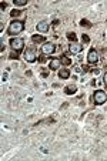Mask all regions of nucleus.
I'll return each mask as SVG.
<instances>
[{
    "label": "nucleus",
    "instance_id": "f257e3e1",
    "mask_svg": "<svg viewBox=\"0 0 107 161\" xmlns=\"http://www.w3.org/2000/svg\"><path fill=\"white\" fill-rule=\"evenodd\" d=\"M24 29V24L23 21L20 20H13L10 24H9V29H7V33L10 34V36H16V34L22 33Z\"/></svg>",
    "mask_w": 107,
    "mask_h": 161
},
{
    "label": "nucleus",
    "instance_id": "f03ea898",
    "mask_svg": "<svg viewBox=\"0 0 107 161\" xmlns=\"http://www.w3.org/2000/svg\"><path fill=\"white\" fill-rule=\"evenodd\" d=\"M93 101L97 104V106H101L107 101V93H104L103 90H97L94 91L93 94Z\"/></svg>",
    "mask_w": 107,
    "mask_h": 161
},
{
    "label": "nucleus",
    "instance_id": "7ed1b4c3",
    "mask_svg": "<svg viewBox=\"0 0 107 161\" xmlns=\"http://www.w3.org/2000/svg\"><path fill=\"white\" fill-rule=\"evenodd\" d=\"M10 47L14 51H20L24 47V40L20 37H13V39H10Z\"/></svg>",
    "mask_w": 107,
    "mask_h": 161
},
{
    "label": "nucleus",
    "instance_id": "20e7f679",
    "mask_svg": "<svg viewBox=\"0 0 107 161\" xmlns=\"http://www.w3.org/2000/svg\"><path fill=\"white\" fill-rule=\"evenodd\" d=\"M54 51H56V44L51 43V41H47V43H44L43 47H41V53L46 54V56H50V54H53Z\"/></svg>",
    "mask_w": 107,
    "mask_h": 161
},
{
    "label": "nucleus",
    "instance_id": "39448f33",
    "mask_svg": "<svg viewBox=\"0 0 107 161\" xmlns=\"http://www.w3.org/2000/svg\"><path fill=\"white\" fill-rule=\"evenodd\" d=\"M87 61L90 64H96L97 61H99V53H97L94 49H91V50L89 51V54H87Z\"/></svg>",
    "mask_w": 107,
    "mask_h": 161
},
{
    "label": "nucleus",
    "instance_id": "423d86ee",
    "mask_svg": "<svg viewBox=\"0 0 107 161\" xmlns=\"http://www.w3.org/2000/svg\"><path fill=\"white\" fill-rule=\"evenodd\" d=\"M24 60H26L27 63H34V61H36V54H34V50L27 49L26 53H24Z\"/></svg>",
    "mask_w": 107,
    "mask_h": 161
},
{
    "label": "nucleus",
    "instance_id": "0eeeda50",
    "mask_svg": "<svg viewBox=\"0 0 107 161\" xmlns=\"http://www.w3.org/2000/svg\"><path fill=\"white\" fill-rule=\"evenodd\" d=\"M81 49H83V47H81V44H79L77 41H71L70 46H69V51H70V53H73V54H79L81 51Z\"/></svg>",
    "mask_w": 107,
    "mask_h": 161
},
{
    "label": "nucleus",
    "instance_id": "6e6552de",
    "mask_svg": "<svg viewBox=\"0 0 107 161\" xmlns=\"http://www.w3.org/2000/svg\"><path fill=\"white\" fill-rule=\"evenodd\" d=\"M60 66H61V60H60V59L53 57V59L50 60L49 69H50V71H51V70H59V69H60Z\"/></svg>",
    "mask_w": 107,
    "mask_h": 161
},
{
    "label": "nucleus",
    "instance_id": "1a4fd4ad",
    "mask_svg": "<svg viewBox=\"0 0 107 161\" xmlns=\"http://www.w3.org/2000/svg\"><path fill=\"white\" fill-rule=\"evenodd\" d=\"M36 29H37V31L39 33H46L47 30H49V23L47 21H39V24L36 26Z\"/></svg>",
    "mask_w": 107,
    "mask_h": 161
},
{
    "label": "nucleus",
    "instance_id": "9d476101",
    "mask_svg": "<svg viewBox=\"0 0 107 161\" xmlns=\"http://www.w3.org/2000/svg\"><path fill=\"white\" fill-rule=\"evenodd\" d=\"M70 77V70H67V69H63V70H59V78L61 80H66V78Z\"/></svg>",
    "mask_w": 107,
    "mask_h": 161
},
{
    "label": "nucleus",
    "instance_id": "9b49d317",
    "mask_svg": "<svg viewBox=\"0 0 107 161\" xmlns=\"http://www.w3.org/2000/svg\"><path fill=\"white\" fill-rule=\"evenodd\" d=\"M77 91V87L74 86V84H69L66 88H64V93L69 94V96H71V94H74Z\"/></svg>",
    "mask_w": 107,
    "mask_h": 161
},
{
    "label": "nucleus",
    "instance_id": "f8f14e48",
    "mask_svg": "<svg viewBox=\"0 0 107 161\" xmlns=\"http://www.w3.org/2000/svg\"><path fill=\"white\" fill-rule=\"evenodd\" d=\"M32 41L36 44L39 43H43L44 41V36H39V34H34V36H32Z\"/></svg>",
    "mask_w": 107,
    "mask_h": 161
},
{
    "label": "nucleus",
    "instance_id": "ddd939ff",
    "mask_svg": "<svg viewBox=\"0 0 107 161\" xmlns=\"http://www.w3.org/2000/svg\"><path fill=\"white\" fill-rule=\"evenodd\" d=\"M66 36H67V39L70 40V43H71V41H76V39H77V37H76V33H74V31H69Z\"/></svg>",
    "mask_w": 107,
    "mask_h": 161
},
{
    "label": "nucleus",
    "instance_id": "4468645a",
    "mask_svg": "<svg viewBox=\"0 0 107 161\" xmlns=\"http://www.w3.org/2000/svg\"><path fill=\"white\" fill-rule=\"evenodd\" d=\"M61 64H64V66H70L71 60L67 57V56H63V57H61Z\"/></svg>",
    "mask_w": 107,
    "mask_h": 161
},
{
    "label": "nucleus",
    "instance_id": "2eb2a0df",
    "mask_svg": "<svg viewBox=\"0 0 107 161\" xmlns=\"http://www.w3.org/2000/svg\"><path fill=\"white\" fill-rule=\"evenodd\" d=\"M16 6H26L27 4V0H14L13 2Z\"/></svg>",
    "mask_w": 107,
    "mask_h": 161
},
{
    "label": "nucleus",
    "instance_id": "dca6fc26",
    "mask_svg": "<svg viewBox=\"0 0 107 161\" xmlns=\"http://www.w3.org/2000/svg\"><path fill=\"white\" fill-rule=\"evenodd\" d=\"M80 26L81 27H91V23L89 20H86V19H83V20L80 21Z\"/></svg>",
    "mask_w": 107,
    "mask_h": 161
},
{
    "label": "nucleus",
    "instance_id": "f3484780",
    "mask_svg": "<svg viewBox=\"0 0 107 161\" xmlns=\"http://www.w3.org/2000/svg\"><path fill=\"white\" fill-rule=\"evenodd\" d=\"M20 14H22V12H20V10H17V9H14V10H12L10 16H12V17H19Z\"/></svg>",
    "mask_w": 107,
    "mask_h": 161
},
{
    "label": "nucleus",
    "instance_id": "a211bd4d",
    "mask_svg": "<svg viewBox=\"0 0 107 161\" xmlns=\"http://www.w3.org/2000/svg\"><path fill=\"white\" fill-rule=\"evenodd\" d=\"M81 40H83L84 44H87V43H90V37L87 36V34H83V36H81Z\"/></svg>",
    "mask_w": 107,
    "mask_h": 161
},
{
    "label": "nucleus",
    "instance_id": "6ab92c4d",
    "mask_svg": "<svg viewBox=\"0 0 107 161\" xmlns=\"http://www.w3.org/2000/svg\"><path fill=\"white\" fill-rule=\"evenodd\" d=\"M49 74H50V71H49V70H46V69H41V76H43V77H47Z\"/></svg>",
    "mask_w": 107,
    "mask_h": 161
},
{
    "label": "nucleus",
    "instance_id": "aec40b11",
    "mask_svg": "<svg viewBox=\"0 0 107 161\" xmlns=\"http://www.w3.org/2000/svg\"><path fill=\"white\" fill-rule=\"evenodd\" d=\"M17 56H19V51H16V53H14V50H13L10 53V59H13V60H14V59H17Z\"/></svg>",
    "mask_w": 107,
    "mask_h": 161
},
{
    "label": "nucleus",
    "instance_id": "412c9836",
    "mask_svg": "<svg viewBox=\"0 0 107 161\" xmlns=\"http://www.w3.org/2000/svg\"><path fill=\"white\" fill-rule=\"evenodd\" d=\"M39 61H40V63H44V61H46V59H44L43 56H40V57H39Z\"/></svg>",
    "mask_w": 107,
    "mask_h": 161
},
{
    "label": "nucleus",
    "instance_id": "4be33fe9",
    "mask_svg": "<svg viewBox=\"0 0 107 161\" xmlns=\"http://www.w3.org/2000/svg\"><path fill=\"white\" fill-rule=\"evenodd\" d=\"M103 81H104V84H106V86H107V73L104 74V77H103Z\"/></svg>",
    "mask_w": 107,
    "mask_h": 161
}]
</instances>
